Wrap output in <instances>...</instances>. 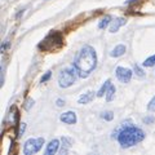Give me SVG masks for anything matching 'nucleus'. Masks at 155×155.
I'll return each mask as SVG.
<instances>
[{"label": "nucleus", "instance_id": "obj_17", "mask_svg": "<svg viewBox=\"0 0 155 155\" xmlns=\"http://www.w3.org/2000/svg\"><path fill=\"white\" fill-rule=\"evenodd\" d=\"M61 141H62V146H65L66 149H70L71 147V145H72V138H69V137H66V136H64V137L61 138Z\"/></svg>", "mask_w": 155, "mask_h": 155}, {"label": "nucleus", "instance_id": "obj_2", "mask_svg": "<svg viewBox=\"0 0 155 155\" xmlns=\"http://www.w3.org/2000/svg\"><path fill=\"white\" fill-rule=\"evenodd\" d=\"M143 138L145 132L141 128L133 127V125H128V127L123 128L118 134V142L123 149L132 147L134 145L143 141Z\"/></svg>", "mask_w": 155, "mask_h": 155}, {"label": "nucleus", "instance_id": "obj_4", "mask_svg": "<svg viewBox=\"0 0 155 155\" xmlns=\"http://www.w3.org/2000/svg\"><path fill=\"white\" fill-rule=\"evenodd\" d=\"M76 75H78V72L74 66L64 69L60 72V75H58V85L61 88H69V87H71L75 83Z\"/></svg>", "mask_w": 155, "mask_h": 155}, {"label": "nucleus", "instance_id": "obj_10", "mask_svg": "<svg viewBox=\"0 0 155 155\" xmlns=\"http://www.w3.org/2000/svg\"><path fill=\"white\" fill-rule=\"evenodd\" d=\"M93 98H94V92H93V91H89V92H87V93L81 94V96L79 97V100H78V104H80V105L89 104Z\"/></svg>", "mask_w": 155, "mask_h": 155}, {"label": "nucleus", "instance_id": "obj_20", "mask_svg": "<svg viewBox=\"0 0 155 155\" xmlns=\"http://www.w3.org/2000/svg\"><path fill=\"white\" fill-rule=\"evenodd\" d=\"M142 122L145 124H153L155 122V119H154V116H145V118L142 119Z\"/></svg>", "mask_w": 155, "mask_h": 155}, {"label": "nucleus", "instance_id": "obj_21", "mask_svg": "<svg viewBox=\"0 0 155 155\" xmlns=\"http://www.w3.org/2000/svg\"><path fill=\"white\" fill-rule=\"evenodd\" d=\"M51 76H52V72H51V71H47V72H45V75L41 78V80H40V81H41V83H45V81H48V80L51 79Z\"/></svg>", "mask_w": 155, "mask_h": 155}, {"label": "nucleus", "instance_id": "obj_12", "mask_svg": "<svg viewBox=\"0 0 155 155\" xmlns=\"http://www.w3.org/2000/svg\"><path fill=\"white\" fill-rule=\"evenodd\" d=\"M110 85H111V80L107 79V80H106L105 83L102 84V87L100 88V91L97 92V97H104V96L106 94V92H107V89H109Z\"/></svg>", "mask_w": 155, "mask_h": 155}, {"label": "nucleus", "instance_id": "obj_1", "mask_svg": "<svg viewBox=\"0 0 155 155\" xmlns=\"http://www.w3.org/2000/svg\"><path fill=\"white\" fill-rule=\"evenodd\" d=\"M97 66V53L93 47L84 45L78 53V56L74 61V67L78 72V76L81 79L88 78L92 71Z\"/></svg>", "mask_w": 155, "mask_h": 155}, {"label": "nucleus", "instance_id": "obj_7", "mask_svg": "<svg viewBox=\"0 0 155 155\" xmlns=\"http://www.w3.org/2000/svg\"><path fill=\"white\" fill-rule=\"evenodd\" d=\"M60 120H61L62 123H65V124L72 125V124H76L78 118H76V114L74 113V111H66V113L61 114Z\"/></svg>", "mask_w": 155, "mask_h": 155}, {"label": "nucleus", "instance_id": "obj_19", "mask_svg": "<svg viewBox=\"0 0 155 155\" xmlns=\"http://www.w3.org/2000/svg\"><path fill=\"white\" fill-rule=\"evenodd\" d=\"M147 110H149V111H151V113H154V111H155V96L151 98V101L149 102V105H147Z\"/></svg>", "mask_w": 155, "mask_h": 155}, {"label": "nucleus", "instance_id": "obj_8", "mask_svg": "<svg viewBox=\"0 0 155 155\" xmlns=\"http://www.w3.org/2000/svg\"><path fill=\"white\" fill-rule=\"evenodd\" d=\"M125 23H127L125 18H115V19H113V21H111V23H110L109 31H110L111 34H114V32L118 31L122 26H124Z\"/></svg>", "mask_w": 155, "mask_h": 155}, {"label": "nucleus", "instance_id": "obj_24", "mask_svg": "<svg viewBox=\"0 0 155 155\" xmlns=\"http://www.w3.org/2000/svg\"><path fill=\"white\" fill-rule=\"evenodd\" d=\"M25 129H26V124H25V123H22V125L19 127V132H18V134H17V136L23 134V132H25Z\"/></svg>", "mask_w": 155, "mask_h": 155}, {"label": "nucleus", "instance_id": "obj_16", "mask_svg": "<svg viewBox=\"0 0 155 155\" xmlns=\"http://www.w3.org/2000/svg\"><path fill=\"white\" fill-rule=\"evenodd\" d=\"M154 65H155V54L151 56V57H149V58H146V60L143 61V64H142L143 67H151Z\"/></svg>", "mask_w": 155, "mask_h": 155}, {"label": "nucleus", "instance_id": "obj_14", "mask_svg": "<svg viewBox=\"0 0 155 155\" xmlns=\"http://www.w3.org/2000/svg\"><path fill=\"white\" fill-rule=\"evenodd\" d=\"M101 119L106 120V122H111V120L114 119V113L113 111H110V110L104 111V113H101Z\"/></svg>", "mask_w": 155, "mask_h": 155}, {"label": "nucleus", "instance_id": "obj_15", "mask_svg": "<svg viewBox=\"0 0 155 155\" xmlns=\"http://www.w3.org/2000/svg\"><path fill=\"white\" fill-rule=\"evenodd\" d=\"M111 22V18L109 17V16H106L105 18H102L100 21V23H98V28H101V30H104V28H106L109 26V23Z\"/></svg>", "mask_w": 155, "mask_h": 155}, {"label": "nucleus", "instance_id": "obj_6", "mask_svg": "<svg viewBox=\"0 0 155 155\" xmlns=\"http://www.w3.org/2000/svg\"><path fill=\"white\" fill-rule=\"evenodd\" d=\"M115 74H116V78L120 83H129L130 79H132V75L133 72L130 69H127V67H122V66H118L115 70Z\"/></svg>", "mask_w": 155, "mask_h": 155}, {"label": "nucleus", "instance_id": "obj_13", "mask_svg": "<svg viewBox=\"0 0 155 155\" xmlns=\"http://www.w3.org/2000/svg\"><path fill=\"white\" fill-rule=\"evenodd\" d=\"M115 93H116V89H115V87L111 84V85L109 87L107 92H106V101H107V102L113 101V100H114V97H115Z\"/></svg>", "mask_w": 155, "mask_h": 155}, {"label": "nucleus", "instance_id": "obj_5", "mask_svg": "<svg viewBox=\"0 0 155 155\" xmlns=\"http://www.w3.org/2000/svg\"><path fill=\"white\" fill-rule=\"evenodd\" d=\"M45 140L44 137H39V138H28L23 145V154L25 155H32L36 154L39 150L43 147Z\"/></svg>", "mask_w": 155, "mask_h": 155}, {"label": "nucleus", "instance_id": "obj_11", "mask_svg": "<svg viewBox=\"0 0 155 155\" xmlns=\"http://www.w3.org/2000/svg\"><path fill=\"white\" fill-rule=\"evenodd\" d=\"M125 51H127V48H125V45H123V44H119V45H116L113 51L110 52V56L111 57H120V56H123L124 53H125Z\"/></svg>", "mask_w": 155, "mask_h": 155}, {"label": "nucleus", "instance_id": "obj_23", "mask_svg": "<svg viewBox=\"0 0 155 155\" xmlns=\"http://www.w3.org/2000/svg\"><path fill=\"white\" fill-rule=\"evenodd\" d=\"M56 105L58 106V107H62V106H65V101L62 100V98H58V100L56 101Z\"/></svg>", "mask_w": 155, "mask_h": 155}, {"label": "nucleus", "instance_id": "obj_3", "mask_svg": "<svg viewBox=\"0 0 155 155\" xmlns=\"http://www.w3.org/2000/svg\"><path fill=\"white\" fill-rule=\"evenodd\" d=\"M62 45H64V39H62L61 34L52 32L43 40V43L39 44V48L47 52H54L57 49H60Z\"/></svg>", "mask_w": 155, "mask_h": 155}, {"label": "nucleus", "instance_id": "obj_9", "mask_svg": "<svg viewBox=\"0 0 155 155\" xmlns=\"http://www.w3.org/2000/svg\"><path fill=\"white\" fill-rule=\"evenodd\" d=\"M58 147H60V140H52V141L47 145L45 149V155H54L58 151Z\"/></svg>", "mask_w": 155, "mask_h": 155}, {"label": "nucleus", "instance_id": "obj_18", "mask_svg": "<svg viewBox=\"0 0 155 155\" xmlns=\"http://www.w3.org/2000/svg\"><path fill=\"white\" fill-rule=\"evenodd\" d=\"M34 104H35V101H34L32 98H27L25 101V105H23V107H25V110H30L31 106H34Z\"/></svg>", "mask_w": 155, "mask_h": 155}, {"label": "nucleus", "instance_id": "obj_22", "mask_svg": "<svg viewBox=\"0 0 155 155\" xmlns=\"http://www.w3.org/2000/svg\"><path fill=\"white\" fill-rule=\"evenodd\" d=\"M133 69H134L136 74H137L138 76H143V71H142L141 69H140V67H138V65H134V66H133Z\"/></svg>", "mask_w": 155, "mask_h": 155}]
</instances>
